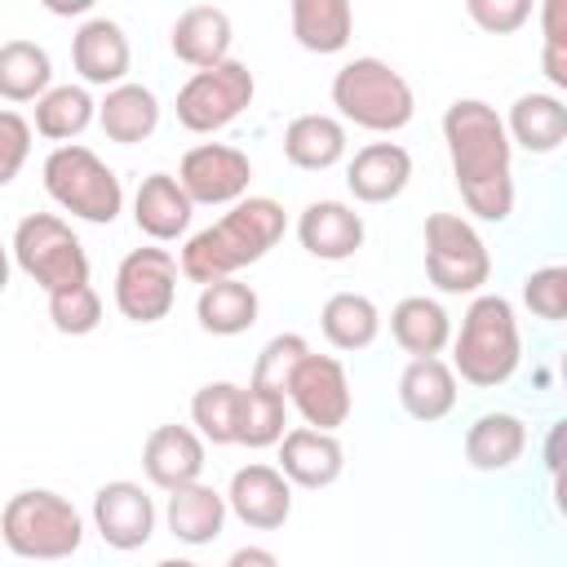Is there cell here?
Returning a JSON list of instances; mask_svg holds the SVG:
<instances>
[{
  "label": "cell",
  "instance_id": "44dd1931",
  "mask_svg": "<svg viewBox=\"0 0 567 567\" xmlns=\"http://www.w3.org/2000/svg\"><path fill=\"white\" fill-rule=\"evenodd\" d=\"M230 18L226 9L213 4H190L177 22H173V53L195 66V71H213L221 62H230Z\"/></svg>",
  "mask_w": 567,
  "mask_h": 567
},
{
  "label": "cell",
  "instance_id": "603a6c76",
  "mask_svg": "<svg viewBox=\"0 0 567 567\" xmlns=\"http://www.w3.org/2000/svg\"><path fill=\"white\" fill-rule=\"evenodd\" d=\"M97 124L120 146L146 142L155 133V124H159V97L146 84H120L97 102Z\"/></svg>",
  "mask_w": 567,
  "mask_h": 567
},
{
  "label": "cell",
  "instance_id": "5bb4252c",
  "mask_svg": "<svg viewBox=\"0 0 567 567\" xmlns=\"http://www.w3.org/2000/svg\"><path fill=\"white\" fill-rule=\"evenodd\" d=\"M226 501L239 523H248L257 532H275L292 514V483L275 465H244V470H235Z\"/></svg>",
  "mask_w": 567,
  "mask_h": 567
},
{
  "label": "cell",
  "instance_id": "bcb514c9",
  "mask_svg": "<svg viewBox=\"0 0 567 567\" xmlns=\"http://www.w3.org/2000/svg\"><path fill=\"white\" fill-rule=\"evenodd\" d=\"M155 567H199V563H190V558H164V563H155Z\"/></svg>",
  "mask_w": 567,
  "mask_h": 567
},
{
  "label": "cell",
  "instance_id": "30bf717a",
  "mask_svg": "<svg viewBox=\"0 0 567 567\" xmlns=\"http://www.w3.org/2000/svg\"><path fill=\"white\" fill-rule=\"evenodd\" d=\"M182 261L168 248H133L115 270V306L133 323H159L177 301Z\"/></svg>",
  "mask_w": 567,
  "mask_h": 567
},
{
  "label": "cell",
  "instance_id": "d6a6232c",
  "mask_svg": "<svg viewBox=\"0 0 567 567\" xmlns=\"http://www.w3.org/2000/svg\"><path fill=\"white\" fill-rule=\"evenodd\" d=\"M190 421L199 425V434L217 447L239 443V425H244V385L235 381H208L195 390L190 399Z\"/></svg>",
  "mask_w": 567,
  "mask_h": 567
},
{
  "label": "cell",
  "instance_id": "ee69618b",
  "mask_svg": "<svg viewBox=\"0 0 567 567\" xmlns=\"http://www.w3.org/2000/svg\"><path fill=\"white\" fill-rule=\"evenodd\" d=\"M226 567H279V558L270 549H261V545H244V549H235L226 558Z\"/></svg>",
  "mask_w": 567,
  "mask_h": 567
},
{
  "label": "cell",
  "instance_id": "2e32d148",
  "mask_svg": "<svg viewBox=\"0 0 567 567\" xmlns=\"http://www.w3.org/2000/svg\"><path fill=\"white\" fill-rule=\"evenodd\" d=\"M297 239L319 261H346L363 248V217L341 199H315L297 217Z\"/></svg>",
  "mask_w": 567,
  "mask_h": 567
},
{
  "label": "cell",
  "instance_id": "3957f363",
  "mask_svg": "<svg viewBox=\"0 0 567 567\" xmlns=\"http://www.w3.org/2000/svg\"><path fill=\"white\" fill-rule=\"evenodd\" d=\"M518 319H514V306L496 292H483L470 301L465 319H461V332H456V354H452V368L461 372V381L478 385V390H492V385H505L518 368Z\"/></svg>",
  "mask_w": 567,
  "mask_h": 567
},
{
  "label": "cell",
  "instance_id": "1f68e13d",
  "mask_svg": "<svg viewBox=\"0 0 567 567\" xmlns=\"http://www.w3.org/2000/svg\"><path fill=\"white\" fill-rule=\"evenodd\" d=\"M319 328H323V337H328L337 350H363V346L377 341L381 315H377L372 297H363V292H332V297L323 301Z\"/></svg>",
  "mask_w": 567,
  "mask_h": 567
},
{
  "label": "cell",
  "instance_id": "d590c367",
  "mask_svg": "<svg viewBox=\"0 0 567 567\" xmlns=\"http://www.w3.org/2000/svg\"><path fill=\"white\" fill-rule=\"evenodd\" d=\"M288 425V403L284 394H270L261 385H248L244 390V425H239V443L244 447H270V443H284V430Z\"/></svg>",
  "mask_w": 567,
  "mask_h": 567
},
{
  "label": "cell",
  "instance_id": "8fae6325",
  "mask_svg": "<svg viewBox=\"0 0 567 567\" xmlns=\"http://www.w3.org/2000/svg\"><path fill=\"white\" fill-rule=\"evenodd\" d=\"M177 182L186 186V195L195 204H239L248 195V182H252V164L244 151L235 146H221V142H204V146H190L182 155V168H177Z\"/></svg>",
  "mask_w": 567,
  "mask_h": 567
},
{
  "label": "cell",
  "instance_id": "83f0119b",
  "mask_svg": "<svg viewBox=\"0 0 567 567\" xmlns=\"http://www.w3.org/2000/svg\"><path fill=\"white\" fill-rule=\"evenodd\" d=\"M257 310H261L257 292L248 284H239V279H217V284L199 288V301H195V319L213 337H239V332H248L257 323Z\"/></svg>",
  "mask_w": 567,
  "mask_h": 567
},
{
  "label": "cell",
  "instance_id": "ab89813d",
  "mask_svg": "<svg viewBox=\"0 0 567 567\" xmlns=\"http://www.w3.org/2000/svg\"><path fill=\"white\" fill-rule=\"evenodd\" d=\"M27 151H31V124L18 111H4L0 115V182H13L18 177Z\"/></svg>",
  "mask_w": 567,
  "mask_h": 567
},
{
  "label": "cell",
  "instance_id": "f6af8a7d",
  "mask_svg": "<svg viewBox=\"0 0 567 567\" xmlns=\"http://www.w3.org/2000/svg\"><path fill=\"white\" fill-rule=\"evenodd\" d=\"M554 509L567 518V474H554Z\"/></svg>",
  "mask_w": 567,
  "mask_h": 567
},
{
  "label": "cell",
  "instance_id": "b9f144b4",
  "mask_svg": "<svg viewBox=\"0 0 567 567\" xmlns=\"http://www.w3.org/2000/svg\"><path fill=\"white\" fill-rule=\"evenodd\" d=\"M540 35L567 44V0H545L540 4Z\"/></svg>",
  "mask_w": 567,
  "mask_h": 567
},
{
  "label": "cell",
  "instance_id": "52a82bcc",
  "mask_svg": "<svg viewBox=\"0 0 567 567\" xmlns=\"http://www.w3.org/2000/svg\"><path fill=\"white\" fill-rule=\"evenodd\" d=\"M44 190L58 208H66L71 217L84 221H115L120 204H124V186L120 177L89 151V146H58L44 159Z\"/></svg>",
  "mask_w": 567,
  "mask_h": 567
},
{
  "label": "cell",
  "instance_id": "d4e9b609",
  "mask_svg": "<svg viewBox=\"0 0 567 567\" xmlns=\"http://www.w3.org/2000/svg\"><path fill=\"white\" fill-rule=\"evenodd\" d=\"M390 332L412 359H439L452 341V319L434 297H403L390 315Z\"/></svg>",
  "mask_w": 567,
  "mask_h": 567
},
{
  "label": "cell",
  "instance_id": "f1b7e54d",
  "mask_svg": "<svg viewBox=\"0 0 567 567\" xmlns=\"http://www.w3.org/2000/svg\"><path fill=\"white\" fill-rule=\"evenodd\" d=\"M509 137L532 151V155H549L558 142H567V106L549 93H523L514 106H509V120H505Z\"/></svg>",
  "mask_w": 567,
  "mask_h": 567
},
{
  "label": "cell",
  "instance_id": "ffe728a7",
  "mask_svg": "<svg viewBox=\"0 0 567 567\" xmlns=\"http://www.w3.org/2000/svg\"><path fill=\"white\" fill-rule=\"evenodd\" d=\"M190 213H195V199L186 195V186L173 173L142 177V186L133 195V221H137L142 235H151V239H177V235H186Z\"/></svg>",
  "mask_w": 567,
  "mask_h": 567
},
{
  "label": "cell",
  "instance_id": "484cf974",
  "mask_svg": "<svg viewBox=\"0 0 567 567\" xmlns=\"http://www.w3.org/2000/svg\"><path fill=\"white\" fill-rule=\"evenodd\" d=\"M527 447V425L514 412H483L465 430V461L474 470H509Z\"/></svg>",
  "mask_w": 567,
  "mask_h": 567
},
{
  "label": "cell",
  "instance_id": "f35d334b",
  "mask_svg": "<svg viewBox=\"0 0 567 567\" xmlns=\"http://www.w3.org/2000/svg\"><path fill=\"white\" fill-rule=\"evenodd\" d=\"M465 13H470L483 31L509 35V31H518V27L532 18V4H527V0H470Z\"/></svg>",
  "mask_w": 567,
  "mask_h": 567
},
{
  "label": "cell",
  "instance_id": "60d3db41",
  "mask_svg": "<svg viewBox=\"0 0 567 567\" xmlns=\"http://www.w3.org/2000/svg\"><path fill=\"white\" fill-rule=\"evenodd\" d=\"M540 71H545V80H549L554 89H567V44L545 40V44H540Z\"/></svg>",
  "mask_w": 567,
  "mask_h": 567
},
{
  "label": "cell",
  "instance_id": "e0dca14e",
  "mask_svg": "<svg viewBox=\"0 0 567 567\" xmlns=\"http://www.w3.org/2000/svg\"><path fill=\"white\" fill-rule=\"evenodd\" d=\"M279 470H284L288 483L315 492V487H328V483L341 478L346 452H341L337 434L315 430V425H297V430H288L284 443H279Z\"/></svg>",
  "mask_w": 567,
  "mask_h": 567
},
{
  "label": "cell",
  "instance_id": "ba28073f",
  "mask_svg": "<svg viewBox=\"0 0 567 567\" xmlns=\"http://www.w3.org/2000/svg\"><path fill=\"white\" fill-rule=\"evenodd\" d=\"M425 275L439 292H478L492 275L487 244L478 230L456 213H430L425 217Z\"/></svg>",
  "mask_w": 567,
  "mask_h": 567
},
{
  "label": "cell",
  "instance_id": "5b68a950",
  "mask_svg": "<svg viewBox=\"0 0 567 567\" xmlns=\"http://www.w3.org/2000/svg\"><path fill=\"white\" fill-rule=\"evenodd\" d=\"M0 527H4V545L18 558H35V563L71 558L84 540V523H80L75 505L49 487H31V492L9 496Z\"/></svg>",
  "mask_w": 567,
  "mask_h": 567
},
{
  "label": "cell",
  "instance_id": "e575fe53",
  "mask_svg": "<svg viewBox=\"0 0 567 567\" xmlns=\"http://www.w3.org/2000/svg\"><path fill=\"white\" fill-rule=\"evenodd\" d=\"M306 359H310L306 337H297V332H279V337H270V341L261 346L248 385H261V390L288 399V385H292V377H297V368H301Z\"/></svg>",
  "mask_w": 567,
  "mask_h": 567
},
{
  "label": "cell",
  "instance_id": "cb8c5ba5",
  "mask_svg": "<svg viewBox=\"0 0 567 567\" xmlns=\"http://www.w3.org/2000/svg\"><path fill=\"white\" fill-rule=\"evenodd\" d=\"M226 509H230V501H226L221 492H213V487H204V483H190V487H182V492H168L164 518H168V532H173L177 540H186V545H208V540L221 536Z\"/></svg>",
  "mask_w": 567,
  "mask_h": 567
},
{
  "label": "cell",
  "instance_id": "277c9868",
  "mask_svg": "<svg viewBox=\"0 0 567 567\" xmlns=\"http://www.w3.org/2000/svg\"><path fill=\"white\" fill-rule=\"evenodd\" d=\"M332 106L359 124V128H372V133H399L412 111H416V97H412V84L381 58H354L346 62L337 75H332Z\"/></svg>",
  "mask_w": 567,
  "mask_h": 567
},
{
  "label": "cell",
  "instance_id": "d6986e66",
  "mask_svg": "<svg viewBox=\"0 0 567 567\" xmlns=\"http://www.w3.org/2000/svg\"><path fill=\"white\" fill-rule=\"evenodd\" d=\"M71 62H75V71H80L84 84H111V89L128 84L124 80L128 75V40H124L120 22L89 18L75 31V40H71Z\"/></svg>",
  "mask_w": 567,
  "mask_h": 567
},
{
  "label": "cell",
  "instance_id": "8992f818",
  "mask_svg": "<svg viewBox=\"0 0 567 567\" xmlns=\"http://www.w3.org/2000/svg\"><path fill=\"white\" fill-rule=\"evenodd\" d=\"M13 261L27 279H35L49 297L89 284V252L75 230L53 213H31L13 230Z\"/></svg>",
  "mask_w": 567,
  "mask_h": 567
},
{
  "label": "cell",
  "instance_id": "6da1fadb",
  "mask_svg": "<svg viewBox=\"0 0 567 567\" xmlns=\"http://www.w3.org/2000/svg\"><path fill=\"white\" fill-rule=\"evenodd\" d=\"M443 142L465 208L483 221H505L514 213V177H509L514 142L496 106L478 97H456L443 111Z\"/></svg>",
  "mask_w": 567,
  "mask_h": 567
},
{
  "label": "cell",
  "instance_id": "74e56055",
  "mask_svg": "<svg viewBox=\"0 0 567 567\" xmlns=\"http://www.w3.org/2000/svg\"><path fill=\"white\" fill-rule=\"evenodd\" d=\"M523 301L536 319H567V266H545L523 279Z\"/></svg>",
  "mask_w": 567,
  "mask_h": 567
},
{
  "label": "cell",
  "instance_id": "9c48e42d",
  "mask_svg": "<svg viewBox=\"0 0 567 567\" xmlns=\"http://www.w3.org/2000/svg\"><path fill=\"white\" fill-rule=\"evenodd\" d=\"M257 84L252 71L244 62H221L213 71H195L182 89H177V124L190 133H217L226 128L239 111H248Z\"/></svg>",
  "mask_w": 567,
  "mask_h": 567
},
{
  "label": "cell",
  "instance_id": "f546056e",
  "mask_svg": "<svg viewBox=\"0 0 567 567\" xmlns=\"http://www.w3.org/2000/svg\"><path fill=\"white\" fill-rule=\"evenodd\" d=\"M354 13L346 0H292V35L310 53H341L350 44Z\"/></svg>",
  "mask_w": 567,
  "mask_h": 567
},
{
  "label": "cell",
  "instance_id": "4316f807",
  "mask_svg": "<svg viewBox=\"0 0 567 567\" xmlns=\"http://www.w3.org/2000/svg\"><path fill=\"white\" fill-rule=\"evenodd\" d=\"M284 155L288 164L306 168V173H323L346 155V128L332 115H297L284 128Z\"/></svg>",
  "mask_w": 567,
  "mask_h": 567
},
{
  "label": "cell",
  "instance_id": "7bdbcfd3",
  "mask_svg": "<svg viewBox=\"0 0 567 567\" xmlns=\"http://www.w3.org/2000/svg\"><path fill=\"white\" fill-rule=\"evenodd\" d=\"M545 465L549 474H567V416L545 434Z\"/></svg>",
  "mask_w": 567,
  "mask_h": 567
},
{
  "label": "cell",
  "instance_id": "7dc6e473",
  "mask_svg": "<svg viewBox=\"0 0 567 567\" xmlns=\"http://www.w3.org/2000/svg\"><path fill=\"white\" fill-rule=\"evenodd\" d=\"M563 385H567V354H563Z\"/></svg>",
  "mask_w": 567,
  "mask_h": 567
},
{
  "label": "cell",
  "instance_id": "8d00e7d4",
  "mask_svg": "<svg viewBox=\"0 0 567 567\" xmlns=\"http://www.w3.org/2000/svg\"><path fill=\"white\" fill-rule=\"evenodd\" d=\"M49 319H53L58 332L84 337V332H93V328L102 323V297H97L89 284L66 288V292H53V297H49Z\"/></svg>",
  "mask_w": 567,
  "mask_h": 567
},
{
  "label": "cell",
  "instance_id": "4fadbf2b",
  "mask_svg": "<svg viewBox=\"0 0 567 567\" xmlns=\"http://www.w3.org/2000/svg\"><path fill=\"white\" fill-rule=\"evenodd\" d=\"M93 523H97V536L111 545V549H142L155 532V505L151 496L128 483V478H115V483H102L97 496H93Z\"/></svg>",
  "mask_w": 567,
  "mask_h": 567
},
{
  "label": "cell",
  "instance_id": "7c38bea8",
  "mask_svg": "<svg viewBox=\"0 0 567 567\" xmlns=\"http://www.w3.org/2000/svg\"><path fill=\"white\" fill-rule=\"evenodd\" d=\"M288 399L301 412V421L315 425V430L332 434L337 425L350 421V377L332 354H310L297 368V377L288 385Z\"/></svg>",
  "mask_w": 567,
  "mask_h": 567
},
{
  "label": "cell",
  "instance_id": "836d02e7",
  "mask_svg": "<svg viewBox=\"0 0 567 567\" xmlns=\"http://www.w3.org/2000/svg\"><path fill=\"white\" fill-rule=\"evenodd\" d=\"M93 115H97V102H93L89 89H80V84H58V89H49V93L35 102V128H40L44 137H53V142L80 137V133L93 124Z\"/></svg>",
  "mask_w": 567,
  "mask_h": 567
},
{
  "label": "cell",
  "instance_id": "4dcf8cb0",
  "mask_svg": "<svg viewBox=\"0 0 567 567\" xmlns=\"http://www.w3.org/2000/svg\"><path fill=\"white\" fill-rule=\"evenodd\" d=\"M53 89V62L31 40H4L0 44V93L9 102H40Z\"/></svg>",
  "mask_w": 567,
  "mask_h": 567
},
{
  "label": "cell",
  "instance_id": "ac0fdd59",
  "mask_svg": "<svg viewBox=\"0 0 567 567\" xmlns=\"http://www.w3.org/2000/svg\"><path fill=\"white\" fill-rule=\"evenodd\" d=\"M412 182V155L399 142H368L346 168V186L363 204H390Z\"/></svg>",
  "mask_w": 567,
  "mask_h": 567
},
{
  "label": "cell",
  "instance_id": "9a60e30c",
  "mask_svg": "<svg viewBox=\"0 0 567 567\" xmlns=\"http://www.w3.org/2000/svg\"><path fill=\"white\" fill-rule=\"evenodd\" d=\"M142 470L164 492H182V487L199 483V474H204V434H195L190 425H155L146 434V447H142Z\"/></svg>",
  "mask_w": 567,
  "mask_h": 567
},
{
  "label": "cell",
  "instance_id": "7402d4cb",
  "mask_svg": "<svg viewBox=\"0 0 567 567\" xmlns=\"http://www.w3.org/2000/svg\"><path fill=\"white\" fill-rule=\"evenodd\" d=\"M399 403L412 421H443L456 408V368L443 359H412L399 377Z\"/></svg>",
  "mask_w": 567,
  "mask_h": 567
},
{
  "label": "cell",
  "instance_id": "7a4b0ae2",
  "mask_svg": "<svg viewBox=\"0 0 567 567\" xmlns=\"http://www.w3.org/2000/svg\"><path fill=\"white\" fill-rule=\"evenodd\" d=\"M284 208L266 195H248L239 199L221 221H213L208 230L190 235L182 248V275L195 284H217V279H235V270L261 261L279 239H284Z\"/></svg>",
  "mask_w": 567,
  "mask_h": 567
}]
</instances>
